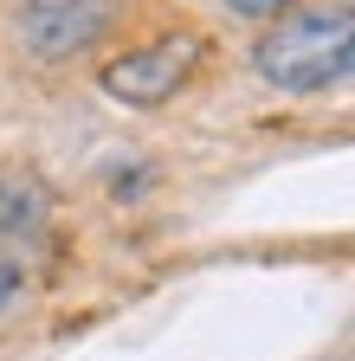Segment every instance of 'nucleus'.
I'll list each match as a JSON object with an SVG mask.
<instances>
[{
  "label": "nucleus",
  "mask_w": 355,
  "mask_h": 361,
  "mask_svg": "<svg viewBox=\"0 0 355 361\" xmlns=\"http://www.w3.org/2000/svg\"><path fill=\"white\" fill-rule=\"evenodd\" d=\"M200 59H207V45H200L194 32H168V39H155V45H136V52L110 59V65H104V90H110L116 104L155 110V104H168L174 90L200 71Z\"/></svg>",
  "instance_id": "f03ea898"
},
{
  "label": "nucleus",
  "mask_w": 355,
  "mask_h": 361,
  "mask_svg": "<svg viewBox=\"0 0 355 361\" xmlns=\"http://www.w3.org/2000/svg\"><path fill=\"white\" fill-rule=\"evenodd\" d=\"M355 71V13L342 7H303V13H284L272 32L258 39V78L278 84V90H336L349 84Z\"/></svg>",
  "instance_id": "f257e3e1"
},
{
  "label": "nucleus",
  "mask_w": 355,
  "mask_h": 361,
  "mask_svg": "<svg viewBox=\"0 0 355 361\" xmlns=\"http://www.w3.org/2000/svg\"><path fill=\"white\" fill-rule=\"evenodd\" d=\"M233 13H246V20H265V13H284L291 0H227Z\"/></svg>",
  "instance_id": "39448f33"
},
{
  "label": "nucleus",
  "mask_w": 355,
  "mask_h": 361,
  "mask_svg": "<svg viewBox=\"0 0 355 361\" xmlns=\"http://www.w3.org/2000/svg\"><path fill=\"white\" fill-rule=\"evenodd\" d=\"M116 20V0H20V39L39 59H71L97 45Z\"/></svg>",
  "instance_id": "7ed1b4c3"
},
{
  "label": "nucleus",
  "mask_w": 355,
  "mask_h": 361,
  "mask_svg": "<svg viewBox=\"0 0 355 361\" xmlns=\"http://www.w3.org/2000/svg\"><path fill=\"white\" fill-rule=\"evenodd\" d=\"M39 219H46V194H39L32 180H7V188H0V233L39 226Z\"/></svg>",
  "instance_id": "20e7f679"
},
{
  "label": "nucleus",
  "mask_w": 355,
  "mask_h": 361,
  "mask_svg": "<svg viewBox=\"0 0 355 361\" xmlns=\"http://www.w3.org/2000/svg\"><path fill=\"white\" fill-rule=\"evenodd\" d=\"M20 284H26V278H20V264L0 252V303H13V297H20Z\"/></svg>",
  "instance_id": "423d86ee"
}]
</instances>
